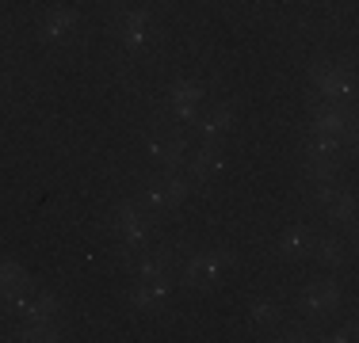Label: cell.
<instances>
[{
    "mask_svg": "<svg viewBox=\"0 0 359 343\" xmlns=\"http://www.w3.org/2000/svg\"><path fill=\"white\" fill-rule=\"evenodd\" d=\"M111 237L115 244L123 248V260L138 255L142 248H149L153 240V221H149V210L138 206V199H126L111 210Z\"/></svg>",
    "mask_w": 359,
    "mask_h": 343,
    "instance_id": "obj_1",
    "label": "cell"
},
{
    "mask_svg": "<svg viewBox=\"0 0 359 343\" xmlns=\"http://www.w3.org/2000/svg\"><path fill=\"white\" fill-rule=\"evenodd\" d=\"M340 302H344V290H340L337 279H318V282H306L298 290V313H302L306 324L321 328L329 316H337Z\"/></svg>",
    "mask_w": 359,
    "mask_h": 343,
    "instance_id": "obj_2",
    "label": "cell"
},
{
    "mask_svg": "<svg viewBox=\"0 0 359 343\" xmlns=\"http://www.w3.org/2000/svg\"><path fill=\"white\" fill-rule=\"evenodd\" d=\"M237 263L233 252H226V248H215V252H195L187 255L184 263H180V274H184V286L191 290H215L222 279H226V271Z\"/></svg>",
    "mask_w": 359,
    "mask_h": 343,
    "instance_id": "obj_3",
    "label": "cell"
},
{
    "mask_svg": "<svg viewBox=\"0 0 359 343\" xmlns=\"http://www.w3.org/2000/svg\"><path fill=\"white\" fill-rule=\"evenodd\" d=\"M153 38H157V20H153L149 8H126L118 15V42H123V50L145 54L153 46Z\"/></svg>",
    "mask_w": 359,
    "mask_h": 343,
    "instance_id": "obj_4",
    "label": "cell"
},
{
    "mask_svg": "<svg viewBox=\"0 0 359 343\" xmlns=\"http://www.w3.org/2000/svg\"><path fill=\"white\" fill-rule=\"evenodd\" d=\"M145 149H149L153 164H161L165 172H180L187 160V141L180 130H153L145 137Z\"/></svg>",
    "mask_w": 359,
    "mask_h": 343,
    "instance_id": "obj_5",
    "label": "cell"
},
{
    "mask_svg": "<svg viewBox=\"0 0 359 343\" xmlns=\"http://www.w3.org/2000/svg\"><path fill=\"white\" fill-rule=\"evenodd\" d=\"M126 267H130L134 279H172V271H176V255H172V248H142L138 255H130L126 260Z\"/></svg>",
    "mask_w": 359,
    "mask_h": 343,
    "instance_id": "obj_6",
    "label": "cell"
},
{
    "mask_svg": "<svg viewBox=\"0 0 359 343\" xmlns=\"http://www.w3.org/2000/svg\"><path fill=\"white\" fill-rule=\"evenodd\" d=\"M168 290H172V279H134L130 286L134 313H161L168 305Z\"/></svg>",
    "mask_w": 359,
    "mask_h": 343,
    "instance_id": "obj_7",
    "label": "cell"
},
{
    "mask_svg": "<svg viewBox=\"0 0 359 343\" xmlns=\"http://www.w3.org/2000/svg\"><path fill=\"white\" fill-rule=\"evenodd\" d=\"M310 80L318 84V92H321L329 103L352 99V76H348L340 65H313V69H310Z\"/></svg>",
    "mask_w": 359,
    "mask_h": 343,
    "instance_id": "obj_8",
    "label": "cell"
},
{
    "mask_svg": "<svg viewBox=\"0 0 359 343\" xmlns=\"http://www.w3.org/2000/svg\"><path fill=\"white\" fill-rule=\"evenodd\" d=\"M184 168H187V179H199V183H207V179L222 176V168H226V153L218 149V141H207L203 149L187 153Z\"/></svg>",
    "mask_w": 359,
    "mask_h": 343,
    "instance_id": "obj_9",
    "label": "cell"
},
{
    "mask_svg": "<svg viewBox=\"0 0 359 343\" xmlns=\"http://www.w3.org/2000/svg\"><path fill=\"white\" fill-rule=\"evenodd\" d=\"M310 260L321 263L325 271H340V267L348 263V244H344V240H340L337 233H313Z\"/></svg>",
    "mask_w": 359,
    "mask_h": 343,
    "instance_id": "obj_10",
    "label": "cell"
},
{
    "mask_svg": "<svg viewBox=\"0 0 359 343\" xmlns=\"http://www.w3.org/2000/svg\"><path fill=\"white\" fill-rule=\"evenodd\" d=\"M313 134H332V137L352 141V115L340 103H325V107L313 111Z\"/></svg>",
    "mask_w": 359,
    "mask_h": 343,
    "instance_id": "obj_11",
    "label": "cell"
},
{
    "mask_svg": "<svg viewBox=\"0 0 359 343\" xmlns=\"http://www.w3.org/2000/svg\"><path fill=\"white\" fill-rule=\"evenodd\" d=\"M249 321H252L256 332L283 328V302H279V298H271V294L252 298V302H249Z\"/></svg>",
    "mask_w": 359,
    "mask_h": 343,
    "instance_id": "obj_12",
    "label": "cell"
},
{
    "mask_svg": "<svg viewBox=\"0 0 359 343\" xmlns=\"http://www.w3.org/2000/svg\"><path fill=\"white\" fill-rule=\"evenodd\" d=\"M76 27H81V12L73 8H54V12L42 20V38L46 42H69Z\"/></svg>",
    "mask_w": 359,
    "mask_h": 343,
    "instance_id": "obj_13",
    "label": "cell"
},
{
    "mask_svg": "<svg viewBox=\"0 0 359 343\" xmlns=\"http://www.w3.org/2000/svg\"><path fill=\"white\" fill-rule=\"evenodd\" d=\"M310 244H313V229L310 225H290L287 233L279 237L276 252L283 255V260L298 263V260H306V255H310Z\"/></svg>",
    "mask_w": 359,
    "mask_h": 343,
    "instance_id": "obj_14",
    "label": "cell"
},
{
    "mask_svg": "<svg viewBox=\"0 0 359 343\" xmlns=\"http://www.w3.org/2000/svg\"><path fill=\"white\" fill-rule=\"evenodd\" d=\"M340 168H344V160L329 157V153H310L306 149V157H302V176L306 179H337Z\"/></svg>",
    "mask_w": 359,
    "mask_h": 343,
    "instance_id": "obj_15",
    "label": "cell"
},
{
    "mask_svg": "<svg viewBox=\"0 0 359 343\" xmlns=\"http://www.w3.org/2000/svg\"><path fill=\"white\" fill-rule=\"evenodd\" d=\"M65 328L57 321H31V324H15L8 332V340H31V343H46V340H62Z\"/></svg>",
    "mask_w": 359,
    "mask_h": 343,
    "instance_id": "obj_16",
    "label": "cell"
},
{
    "mask_svg": "<svg viewBox=\"0 0 359 343\" xmlns=\"http://www.w3.org/2000/svg\"><path fill=\"white\" fill-rule=\"evenodd\" d=\"M229 126H233V107H229V103H218V107L199 122V134H203V141H218L222 134H229Z\"/></svg>",
    "mask_w": 359,
    "mask_h": 343,
    "instance_id": "obj_17",
    "label": "cell"
},
{
    "mask_svg": "<svg viewBox=\"0 0 359 343\" xmlns=\"http://www.w3.org/2000/svg\"><path fill=\"white\" fill-rule=\"evenodd\" d=\"M321 214H325V221H329V225H352V221H355V195L344 187V191L325 206Z\"/></svg>",
    "mask_w": 359,
    "mask_h": 343,
    "instance_id": "obj_18",
    "label": "cell"
},
{
    "mask_svg": "<svg viewBox=\"0 0 359 343\" xmlns=\"http://www.w3.org/2000/svg\"><path fill=\"white\" fill-rule=\"evenodd\" d=\"M134 199H138V206H145L149 214H168V210H172V206H168V195H165V183H161V179H149V183H145L142 191L134 195Z\"/></svg>",
    "mask_w": 359,
    "mask_h": 343,
    "instance_id": "obj_19",
    "label": "cell"
},
{
    "mask_svg": "<svg viewBox=\"0 0 359 343\" xmlns=\"http://www.w3.org/2000/svg\"><path fill=\"white\" fill-rule=\"evenodd\" d=\"M27 267H23L20 260H0V294H8V290H20L27 286Z\"/></svg>",
    "mask_w": 359,
    "mask_h": 343,
    "instance_id": "obj_20",
    "label": "cell"
},
{
    "mask_svg": "<svg viewBox=\"0 0 359 343\" xmlns=\"http://www.w3.org/2000/svg\"><path fill=\"white\" fill-rule=\"evenodd\" d=\"M207 96V84L203 80H176L172 84V103H199Z\"/></svg>",
    "mask_w": 359,
    "mask_h": 343,
    "instance_id": "obj_21",
    "label": "cell"
},
{
    "mask_svg": "<svg viewBox=\"0 0 359 343\" xmlns=\"http://www.w3.org/2000/svg\"><path fill=\"white\" fill-rule=\"evenodd\" d=\"M172 118L176 122H195V103H172Z\"/></svg>",
    "mask_w": 359,
    "mask_h": 343,
    "instance_id": "obj_22",
    "label": "cell"
},
{
    "mask_svg": "<svg viewBox=\"0 0 359 343\" xmlns=\"http://www.w3.org/2000/svg\"><path fill=\"white\" fill-rule=\"evenodd\" d=\"M325 340H340V343L355 340V324H352V321H348V324H340V328H332V332H329V336H325Z\"/></svg>",
    "mask_w": 359,
    "mask_h": 343,
    "instance_id": "obj_23",
    "label": "cell"
}]
</instances>
